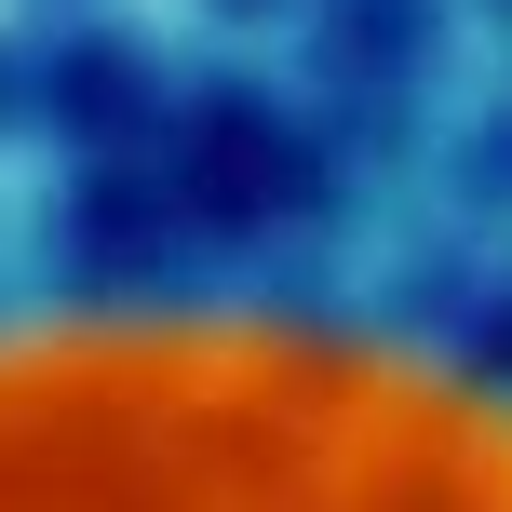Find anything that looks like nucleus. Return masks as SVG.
I'll use <instances>...</instances> for the list:
<instances>
[{
  "label": "nucleus",
  "mask_w": 512,
  "mask_h": 512,
  "mask_svg": "<svg viewBox=\"0 0 512 512\" xmlns=\"http://www.w3.org/2000/svg\"><path fill=\"white\" fill-rule=\"evenodd\" d=\"M0 512H512V418L310 324L0 337Z\"/></svg>",
  "instance_id": "obj_1"
}]
</instances>
